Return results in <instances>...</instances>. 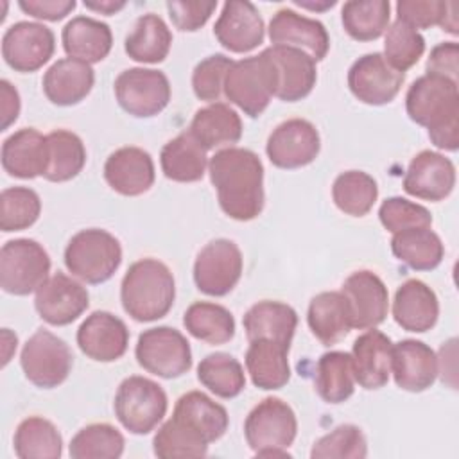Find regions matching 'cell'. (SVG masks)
<instances>
[{
    "label": "cell",
    "mask_w": 459,
    "mask_h": 459,
    "mask_svg": "<svg viewBox=\"0 0 459 459\" xmlns=\"http://www.w3.org/2000/svg\"><path fill=\"white\" fill-rule=\"evenodd\" d=\"M47 169L43 178L52 183H63L75 178L86 163L82 140L66 129H54L47 134Z\"/></svg>",
    "instance_id": "cell-40"
},
{
    "label": "cell",
    "mask_w": 459,
    "mask_h": 459,
    "mask_svg": "<svg viewBox=\"0 0 459 459\" xmlns=\"http://www.w3.org/2000/svg\"><path fill=\"white\" fill-rule=\"evenodd\" d=\"M136 362L161 378H178L192 368V350L186 337L170 326H154L138 335Z\"/></svg>",
    "instance_id": "cell-10"
},
{
    "label": "cell",
    "mask_w": 459,
    "mask_h": 459,
    "mask_svg": "<svg viewBox=\"0 0 459 459\" xmlns=\"http://www.w3.org/2000/svg\"><path fill=\"white\" fill-rule=\"evenodd\" d=\"M405 109L412 122L429 129L430 142L443 151L459 147V90L457 81L425 74L407 90Z\"/></svg>",
    "instance_id": "cell-2"
},
{
    "label": "cell",
    "mask_w": 459,
    "mask_h": 459,
    "mask_svg": "<svg viewBox=\"0 0 459 459\" xmlns=\"http://www.w3.org/2000/svg\"><path fill=\"white\" fill-rule=\"evenodd\" d=\"M296 5H301V7H307V9H312V11H325L328 7H333L335 5V0H330V2H323V4H314V2H296Z\"/></svg>",
    "instance_id": "cell-58"
},
{
    "label": "cell",
    "mask_w": 459,
    "mask_h": 459,
    "mask_svg": "<svg viewBox=\"0 0 459 459\" xmlns=\"http://www.w3.org/2000/svg\"><path fill=\"white\" fill-rule=\"evenodd\" d=\"M169 400L163 387L145 377L124 378L115 393V416L131 434H149L167 414Z\"/></svg>",
    "instance_id": "cell-6"
},
{
    "label": "cell",
    "mask_w": 459,
    "mask_h": 459,
    "mask_svg": "<svg viewBox=\"0 0 459 459\" xmlns=\"http://www.w3.org/2000/svg\"><path fill=\"white\" fill-rule=\"evenodd\" d=\"M47 156V134L34 127L18 129L2 143V167L13 178L34 179L43 176Z\"/></svg>",
    "instance_id": "cell-28"
},
{
    "label": "cell",
    "mask_w": 459,
    "mask_h": 459,
    "mask_svg": "<svg viewBox=\"0 0 459 459\" xmlns=\"http://www.w3.org/2000/svg\"><path fill=\"white\" fill-rule=\"evenodd\" d=\"M90 305V294L77 280L57 271L36 290L34 307L39 317L52 326L74 323Z\"/></svg>",
    "instance_id": "cell-16"
},
{
    "label": "cell",
    "mask_w": 459,
    "mask_h": 459,
    "mask_svg": "<svg viewBox=\"0 0 459 459\" xmlns=\"http://www.w3.org/2000/svg\"><path fill=\"white\" fill-rule=\"evenodd\" d=\"M269 39L274 47L299 48L314 61L325 59L330 48V36L325 25L289 7L278 9L273 14L269 22Z\"/></svg>",
    "instance_id": "cell-18"
},
{
    "label": "cell",
    "mask_w": 459,
    "mask_h": 459,
    "mask_svg": "<svg viewBox=\"0 0 459 459\" xmlns=\"http://www.w3.org/2000/svg\"><path fill=\"white\" fill-rule=\"evenodd\" d=\"M437 316V296L425 281L411 278L396 289L393 299V317L403 330L423 333L436 325Z\"/></svg>",
    "instance_id": "cell-26"
},
{
    "label": "cell",
    "mask_w": 459,
    "mask_h": 459,
    "mask_svg": "<svg viewBox=\"0 0 459 459\" xmlns=\"http://www.w3.org/2000/svg\"><path fill=\"white\" fill-rule=\"evenodd\" d=\"M341 292L344 294L350 314L351 328L369 330L385 321L389 310V292L378 274L368 269L351 273Z\"/></svg>",
    "instance_id": "cell-17"
},
{
    "label": "cell",
    "mask_w": 459,
    "mask_h": 459,
    "mask_svg": "<svg viewBox=\"0 0 459 459\" xmlns=\"http://www.w3.org/2000/svg\"><path fill=\"white\" fill-rule=\"evenodd\" d=\"M172 416L197 432L208 445L221 439L230 425L226 409L201 391L181 394L174 405Z\"/></svg>",
    "instance_id": "cell-33"
},
{
    "label": "cell",
    "mask_w": 459,
    "mask_h": 459,
    "mask_svg": "<svg viewBox=\"0 0 459 459\" xmlns=\"http://www.w3.org/2000/svg\"><path fill=\"white\" fill-rule=\"evenodd\" d=\"M20 364L30 384L41 389H52L68 378L74 357L61 337L39 328L23 344Z\"/></svg>",
    "instance_id": "cell-9"
},
{
    "label": "cell",
    "mask_w": 459,
    "mask_h": 459,
    "mask_svg": "<svg viewBox=\"0 0 459 459\" xmlns=\"http://www.w3.org/2000/svg\"><path fill=\"white\" fill-rule=\"evenodd\" d=\"M448 2L441 0H400L396 4V20L405 22L412 29H429L445 20Z\"/></svg>",
    "instance_id": "cell-52"
},
{
    "label": "cell",
    "mask_w": 459,
    "mask_h": 459,
    "mask_svg": "<svg viewBox=\"0 0 459 459\" xmlns=\"http://www.w3.org/2000/svg\"><path fill=\"white\" fill-rule=\"evenodd\" d=\"M242 323L249 341L269 339L290 348L298 326V314L287 303L264 299L247 308Z\"/></svg>",
    "instance_id": "cell-30"
},
{
    "label": "cell",
    "mask_w": 459,
    "mask_h": 459,
    "mask_svg": "<svg viewBox=\"0 0 459 459\" xmlns=\"http://www.w3.org/2000/svg\"><path fill=\"white\" fill-rule=\"evenodd\" d=\"M455 186V167L441 152L421 151L418 152L405 172L403 190L423 201H443Z\"/></svg>",
    "instance_id": "cell-20"
},
{
    "label": "cell",
    "mask_w": 459,
    "mask_h": 459,
    "mask_svg": "<svg viewBox=\"0 0 459 459\" xmlns=\"http://www.w3.org/2000/svg\"><path fill=\"white\" fill-rule=\"evenodd\" d=\"M84 7L86 9H91L95 13H100V14H115L117 11L124 9L126 7V2L124 0H97V2H91V0H84Z\"/></svg>",
    "instance_id": "cell-57"
},
{
    "label": "cell",
    "mask_w": 459,
    "mask_h": 459,
    "mask_svg": "<svg viewBox=\"0 0 459 459\" xmlns=\"http://www.w3.org/2000/svg\"><path fill=\"white\" fill-rule=\"evenodd\" d=\"M154 176V161L142 147H120L104 163V179L120 195L134 197L145 194L152 186Z\"/></svg>",
    "instance_id": "cell-24"
},
{
    "label": "cell",
    "mask_w": 459,
    "mask_h": 459,
    "mask_svg": "<svg viewBox=\"0 0 459 459\" xmlns=\"http://www.w3.org/2000/svg\"><path fill=\"white\" fill-rule=\"evenodd\" d=\"M56 50L54 32L38 22H16L2 36V57L16 72L29 74L47 65Z\"/></svg>",
    "instance_id": "cell-13"
},
{
    "label": "cell",
    "mask_w": 459,
    "mask_h": 459,
    "mask_svg": "<svg viewBox=\"0 0 459 459\" xmlns=\"http://www.w3.org/2000/svg\"><path fill=\"white\" fill-rule=\"evenodd\" d=\"M0 99H2L0 100V118H2L0 129L5 131L11 124L16 122L22 108L20 93L7 79L0 81Z\"/></svg>",
    "instance_id": "cell-56"
},
{
    "label": "cell",
    "mask_w": 459,
    "mask_h": 459,
    "mask_svg": "<svg viewBox=\"0 0 459 459\" xmlns=\"http://www.w3.org/2000/svg\"><path fill=\"white\" fill-rule=\"evenodd\" d=\"M222 91L246 115L253 118L262 115L276 93V77L265 50L258 56L233 61L226 74Z\"/></svg>",
    "instance_id": "cell-7"
},
{
    "label": "cell",
    "mask_w": 459,
    "mask_h": 459,
    "mask_svg": "<svg viewBox=\"0 0 459 459\" xmlns=\"http://www.w3.org/2000/svg\"><path fill=\"white\" fill-rule=\"evenodd\" d=\"M172 32L161 16L145 13L136 18L131 32L126 36L124 50L138 63H161L170 50Z\"/></svg>",
    "instance_id": "cell-36"
},
{
    "label": "cell",
    "mask_w": 459,
    "mask_h": 459,
    "mask_svg": "<svg viewBox=\"0 0 459 459\" xmlns=\"http://www.w3.org/2000/svg\"><path fill=\"white\" fill-rule=\"evenodd\" d=\"M425 52V38L402 20H394L385 32L384 57L398 72L412 68Z\"/></svg>",
    "instance_id": "cell-48"
},
{
    "label": "cell",
    "mask_w": 459,
    "mask_h": 459,
    "mask_svg": "<svg viewBox=\"0 0 459 459\" xmlns=\"http://www.w3.org/2000/svg\"><path fill=\"white\" fill-rule=\"evenodd\" d=\"M210 181L217 190L221 210L235 221L256 219L264 210V165L256 152L224 147L208 163Z\"/></svg>",
    "instance_id": "cell-1"
},
{
    "label": "cell",
    "mask_w": 459,
    "mask_h": 459,
    "mask_svg": "<svg viewBox=\"0 0 459 459\" xmlns=\"http://www.w3.org/2000/svg\"><path fill=\"white\" fill-rule=\"evenodd\" d=\"M160 163L165 178L178 183H194L203 179L208 156L206 149L188 131H183L163 145Z\"/></svg>",
    "instance_id": "cell-35"
},
{
    "label": "cell",
    "mask_w": 459,
    "mask_h": 459,
    "mask_svg": "<svg viewBox=\"0 0 459 459\" xmlns=\"http://www.w3.org/2000/svg\"><path fill=\"white\" fill-rule=\"evenodd\" d=\"M20 9L29 16L57 22L68 16L75 9V0H20Z\"/></svg>",
    "instance_id": "cell-55"
},
{
    "label": "cell",
    "mask_w": 459,
    "mask_h": 459,
    "mask_svg": "<svg viewBox=\"0 0 459 459\" xmlns=\"http://www.w3.org/2000/svg\"><path fill=\"white\" fill-rule=\"evenodd\" d=\"M393 255L414 271L436 269L445 255V246L436 231L429 228H409L393 233Z\"/></svg>",
    "instance_id": "cell-37"
},
{
    "label": "cell",
    "mask_w": 459,
    "mask_h": 459,
    "mask_svg": "<svg viewBox=\"0 0 459 459\" xmlns=\"http://www.w3.org/2000/svg\"><path fill=\"white\" fill-rule=\"evenodd\" d=\"M276 77V93L280 100L296 102L305 99L316 86V61L299 48L267 47L264 48Z\"/></svg>",
    "instance_id": "cell-22"
},
{
    "label": "cell",
    "mask_w": 459,
    "mask_h": 459,
    "mask_svg": "<svg viewBox=\"0 0 459 459\" xmlns=\"http://www.w3.org/2000/svg\"><path fill=\"white\" fill-rule=\"evenodd\" d=\"M126 439L109 423H91L82 427L70 441L74 459H118L124 454Z\"/></svg>",
    "instance_id": "cell-45"
},
{
    "label": "cell",
    "mask_w": 459,
    "mask_h": 459,
    "mask_svg": "<svg viewBox=\"0 0 459 459\" xmlns=\"http://www.w3.org/2000/svg\"><path fill=\"white\" fill-rule=\"evenodd\" d=\"M176 283L170 269L156 258H142L129 265L120 285L124 310L140 323L161 319L172 308Z\"/></svg>",
    "instance_id": "cell-3"
},
{
    "label": "cell",
    "mask_w": 459,
    "mask_h": 459,
    "mask_svg": "<svg viewBox=\"0 0 459 459\" xmlns=\"http://www.w3.org/2000/svg\"><path fill=\"white\" fill-rule=\"evenodd\" d=\"M378 219L391 233L409 228H429L432 224V215L425 206L403 197H387L378 208Z\"/></svg>",
    "instance_id": "cell-50"
},
{
    "label": "cell",
    "mask_w": 459,
    "mask_h": 459,
    "mask_svg": "<svg viewBox=\"0 0 459 459\" xmlns=\"http://www.w3.org/2000/svg\"><path fill=\"white\" fill-rule=\"evenodd\" d=\"M183 325L190 335L208 344H224L235 335L233 314L212 301H195L183 314Z\"/></svg>",
    "instance_id": "cell-41"
},
{
    "label": "cell",
    "mask_w": 459,
    "mask_h": 459,
    "mask_svg": "<svg viewBox=\"0 0 459 459\" xmlns=\"http://www.w3.org/2000/svg\"><path fill=\"white\" fill-rule=\"evenodd\" d=\"M391 373L396 385L409 393L429 389L439 373V359L436 351L416 339H403L393 344Z\"/></svg>",
    "instance_id": "cell-23"
},
{
    "label": "cell",
    "mask_w": 459,
    "mask_h": 459,
    "mask_svg": "<svg viewBox=\"0 0 459 459\" xmlns=\"http://www.w3.org/2000/svg\"><path fill=\"white\" fill-rule=\"evenodd\" d=\"M113 88L118 106L136 118H151L161 113L170 100L169 77L154 68L122 70Z\"/></svg>",
    "instance_id": "cell-11"
},
{
    "label": "cell",
    "mask_w": 459,
    "mask_h": 459,
    "mask_svg": "<svg viewBox=\"0 0 459 459\" xmlns=\"http://www.w3.org/2000/svg\"><path fill=\"white\" fill-rule=\"evenodd\" d=\"M41 213V199L29 186H9L0 194V230L20 231L30 228Z\"/></svg>",
    "instance_id": "cell-47"
},
{
    "label": "cell",
    "mask_w": 459,
    "mask_h": 459,
    "mask_svg": "<svg viewBox=\"0 0 459 459\" xmlns=\"http://www.w3.org/2000/svg\"><path fill=\"white\" fill-rule=\"evenodd\" d=\"M321 149L316 126L305 118H289L278 124L267 138L265 152L278 169H299L312 163Z\"/></svg>",
    "instance_id": "cell-14"
},
{
    "label": "cell",
    "mask_w": 459,
    "mask_h": 459,
    "mask_svg": "<svg viewBox=\"0 0 459 459\" xmlns=\"http://www.w3.org/2000/svg\"><path fill=\"white\" fill-rule=\"evenodd\" d=\"M95 82V72L91 65L63 57L57 59L45 72L41 86L45 97L56 106H75L88 97Z\"/></svg>",
    "instance_id": "cell-27"
},
{
    "label": "cell",
    "mask_w": 459,
    "mask_h": 459,
    "mask_svg": "<svg viewBox=\"0 0 459 459\" xmlns=\"http://www.w3.org/2000/svg\"><path fill=\"white\" fill-rule=\"evenodd\" d=\"M378 197V185L364 170H346L339 174L332 185V199L335 206L351 217H364Z\"/></svg>",
    "instance_id": "cell-44"
},
{
    "label": "cell",
    "mask_w": 459,
    "mask_h": 459,
    "mask_svg": "<svg viewBox=\"0 0 459 459\" xmlns=\"http://www.w3.org/2000/svg\"><path fill=\"white\" fill-rule=\"evenodd\" d=\"M405 74L394 70L380 52L360 56L348 70V88L364 104H389L402 90Z\"/></svg>",
    "instance_id": "cell-15"
},
{
    "label": "cell",
    "mask_w": 459,
    "mask_h": 459,
    "mask_svg": "<svg viewBox=\"0 0 459 459\" xmlns=\"http://www.w3.org/2000/svg\"><path fill=\"white\" fill-rule=\"evenodd\" d=\"M77 344L88 359L113 362L127 351L129 330L118 316L108 310H95L81 323Z\"/></svg>",
    "instance_id": "cell-19"
},
{
    "label": "cell",
    "mask_w": 459,
    "mask_h": 459,
    "mask_svg": "<svg viewBox=\"0 0 459 459\" xmlns=\"http://www.w3.org/2000/svg\"><path fill=\"white\" fill-rule=\"evenodd\" d=\"M233 61L224 54H212L199 61L192 72V88L199 100L217 102L221 99L224 79Z\"/></svg>",
    "instance_id": "cell-51"
},
{
    "label": "cell",
    "mask_w": 459,
    "mask_h": 459,
    "mask_svg": "<svg viewBox=\"0 0 459 459\" xmlns=\"http://www.w3.org/2000/svg\"><path fill=\"white\" fill-rule=\"evenodd\" d=\"M298 434L292 407L276 396L258 402L244 421V436L256 457H290L287 448Z\"/></svg>",
    "instance_id": "cell-4"
},
{
    "label": "cell",
    "mask_w": 459,
    "mask_h": 459,
    "mask_svg": "<svg viewBox=\"0 0 459 459\" xmlns=\"http://www.w3.org/2000/svg\"><path fill=\"white\" fill-rule=\"evenodd\" d=\"M217 41L235 54L251 52L265 36V25L258 9L247 0H230L213 25Z\"/></svg>",
    "instance_id": "cell-21"
},
{
    "label": "cell",
    "mask_w": 459,
    "mask_h": 459,
    "mask_svg": "<svg viewBox=\"0 0 459 459\" xmlns=\"http://www.w3.org/2000/svg\"><path fill=\"white\" fill-rule=\"evenodd\" d=\"M391 339L377 328H369L353 341L351 364L355 382L364 389H380L391 375Z\"/></svg>",
    "instance_id": "cell-25"
},
{
    "label": "cell",
    "mask_w": 459,
    "mask_h": 459,
    "mask_svg": "<svg viewBox=\"0 0 459 459\" xmlns=\"http://www.w3.org/2000/svg\"><path fill=\"white\" fill-rule=\"evenodd\" d=\"M122 262V246L115 235L100 228L77 231L65 247V265L84 283L108 281Z\"/></svg>",
    "instance_id": "cell-5"
},
{
    "label": "cell",
    "mask_w": 459,
    "mask_h": 459,
    "mask_svg": "<svg viewBox=\"0 0 459 459\" xmlns=\"http://www.w3.org/2000/svg\"><path fill=\"white\" fill-rule=\"evenodd\" d=\"M391 4L387 0H350L341 9V22L350 38L373 41L389 27Z\"/></svg>",
    "instance_id": "cell-42"
},
{
    "label": "cell",
    "mask_w": 459,
    "mask_h": 459,
    "mask_svg": "<svg viewBox=\"0 0 459 459\" xmlns=\"http://www.w3.org/2000/svg\"><path fill=\"white\" fill-rule=\"evenodd\" d=\"M289 348L269 341V339H253L246 351V369L251 377V382L258 389L274 391L281 389L290 378L289 366Z\"/></svg>",
    "instance_id": "cell-34"
},
{
    "label": "cell",
    "mask_w": 459,
    "mask_h": 459,
    "mask_svg": "<svg viewBox=\"0 0 459 459\" xmlns=\"http://www.w3.org/2000/svg\"><path fill=\"white\" fill-rule=\"evenodd\" d=\"M368 455V441L360 427L344 423L319 437L312 450V459H364Z\"/></svg>",
    "instance_id": "cell-49"
},
{
    "label": "cell",
    "mask_w": 459,
    "mask_h": 459,
    "mask_svg": "<svg viewBox=\"0 0 459 459\" xmlns=\"http://www.w3.org/2000/svg\"><path fill=\"white\" fill-rule=\"evenodd\" d=\"M152 452L161 459L204 457L208 443L174 416L167 420L152 439Z\"/></svg>",
    "instance_id": "cell-46"
},
{
    "label": "cell",
    "mask_w": 459,
    "mask_h": 459,
    "mask_svg": "<svg viewBox=\"0 0 459 459\" xmlns=\"http://www.w3.org/2000/svg\"><path fill=\"white\" fill-rule=\"evenodd\" d=\"M197 380L219 398H235L246 387L242 364L224 351L210 353L199 362Z\"/></svg>",
    "instance_id": "cell-43"
},
{
    "label": "cell",
    "mask_w": 459,
    "mask_h": 459,
    "mask_svg": "<svg viewBox=\"0 0 459 459\" xmlns=\"http://www.w3.org/2000/svg\"><path fill=\"white\" fill-rule=\"evenodd\" d=\"M217 2H181L169 0L167 11L176 29L183 32H194L201 29L215 11Z\"/></svg>",
    "instance_id": "cell-53"
},
{
    "label": "cell",
    "mask_w": 459,
    "mask_h": 459,
    "mask_svg": "<svg viewBox=\"0 0 459 459\" xmlns=\"http://www.w3.org/2000/svg\"><path fill=\"white\" fill-rule=\"evenodd\" d=\"M13 446L20 459H59L63 437L50 420L29 416L18 423Z\"/></svg>",
    "instance_id": "cell-38"
},
{
    "label": "cell",
    "mask_w": 459,
    "mask_h": 459,
    "mask_svg": "<svg viewBox=\"0 0 459 459\" xmlns=\"http://www.w3.org/2000/svg\"><path fill=\"white\" fill-rule=\"evenodd\" d=\"M244 258L240 247L230 238L210 240L195 256L194 281L206 296L230 294L242 276Z\"/></svg>",
    "instance_id": "cell-12"
},
{
    "label": "cell",
    "mask_w": 459,
    "mask_h": 459,
    "mask_svg": "<svg viewBox=\"0 0 459 459\" xmlns=\"http://www.w3.org/2000/svg\"><path fill=\"white\" fill-rule=\"evenodd\" d=\"M457 59H459V47L455 41H443L439 45H436L430 50V56L427 59L425 70L427 74H434V75H441L452 81H457Z\"/></svg>",
    "instance_id": "cell-54"
},
{
    "label": "cell",
    "mask_w": 459,
    "mask_h": 459,
    "mask_svg": "<svg viewBox=\"0 0 459 459\" xmlns=\"http://www.w3.org/2000/svg\"><path fill=\"white\" fill-rule=\"evenodd\" d=\"M61 41L68 57L93 65L100 63L109 54L113 34L109 25L100 20L75 16L63 27Z\"/></svg>",
    "instance_id": "cell-29"
},
{
    "label": "cell",
    "mask_w": 459,
    "mask_h": 459,
    "mask_svg": "<svg viewBox=\"0 0 459 459\" xmlns=\"http://www.w3.org/2000/svg\"><path fill=\"white\" fill-rule=\"evenodd\" d=\"M188 133L206 149L233 147L242 138L240 115L224 102H212L195 111Z\"/></svg>",
    "instance_id": "cell-32"
},
{
    "label": "cell",
    "mask_w": 459,
    "mask_h": 459,
    "mask_svg": "<svg viewBox=\"0 0 459 459\" xmlns=\"http://www.w3.org/2000/svg\"><path fill=\"white\" fill-rule=\"evenodd\" d=\"M314 385L326 403H342L355 391L351 355L346 351H326L317 359Z\"/></svg>",
    "instance_id": "cell-39"
},
{
    "label": "cell",
    "mask_w": 459,
    "mask_h": 459,
    "mask_svg": "<svg viewBox=\"0 0 459 459\" xmlns=\"http://www.w3.org/2000/svg\"><path fill=\"white\" fill-rule=\"evenodd\" d=\"M50 256L34 238H13L0 249V287L7 294L27 296L48 278Z\"/></svg>",
    "instance_id": "cell-8"
},
{
    "label": "cell",
    "mask_w": 459,
    "mask_h": 459,
    "mask_svg": "<svg viewBox=\"0 0 459 459\" xmlns=\"http://www.w3.org/2000/svg\"><path fill=\"white\" fill-rule=\"evenodd\" d=\"M307 323L310 332L325 346L344 339L351 330V314L341 290L319 292L310 299Z\"/></svg>",
    "instance_id": "cell-31"
}]
</instances>
